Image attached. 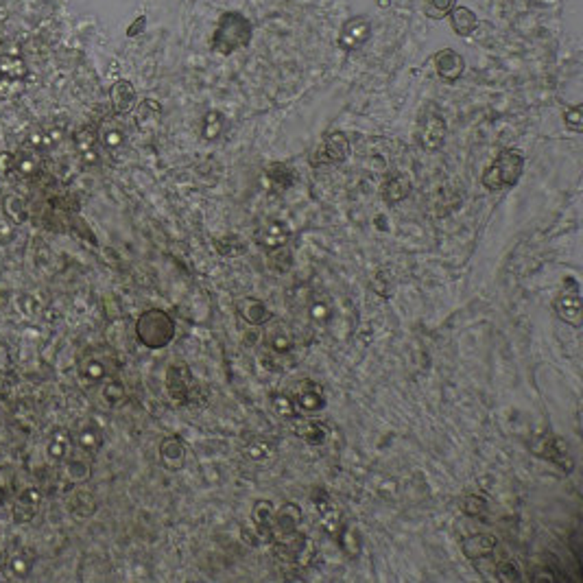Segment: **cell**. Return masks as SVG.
<instances>
[{"label": "cell", "mask_w": 583, "mask_h": 583, "mask_svg": "<svg viewBox=\"0 0 583 583\" xmlns=\"http://www.w3.org/2000/svg\"><path fill=\"white\" fill-rule=\"evenodd\" d=\"M136 337L149 350H162L175 339L173 317L162 308L145 311L136 322Z\"/></svg>", "instance_id": "6da1fadb"}, {"label": "cell", "mask_w": 583, "mask_h": 583, "mask_svg": "<svg viewBox=\"0 0 583 583\" xmlns=\"http://www.w3.org/2000/svg\"><path fill=\"white\" fill-rule=\"evenodd\" d=\"M524 169V158L518 151H503L483 173V186L488 190L509 188L520 179Z\"/></svg>", "instance_id": "7a4b0ae2"}, {"label": "cell", "mask_w": 583, "mask_h": 583, "mask_svg": "<svg viewBox=\"0 0 583 583\" xmlns=\"http://www.w3.org/2000/svg\"><path fill=\"white\" fill-rule=\"evenodd\" d=\"M529 448H531L533 454L539 456V459L550 461L553 465H557L562 472H566V474H571V472L575 470V461H573V456H571V450H568L564 439L557 437V435H553V433L537 435V437L531 439Z\"/></svg>", "instance_id": "3957f363"}, {"label": "cell", "mask_w": 583, "mask_h": 583, "mask_svg": "<svg viewBox=\"0 0 583 583\" xmlns=\"http://www.w3.org/2000/svg\"><path fill=\"white\" fill-rule=\"evenodd\" d=\"M252 35V26L249 22L239 16V13H228L221 20L219 29L214 33V48H219L221 53H230L232 48H239L243 46L245 41Z\"/></svg>", "instance_id": "277c9868"}, {"label": "cell", "mask_w": 583, "mask_h": 583, "mask_svg": "<svg viewBox=\"0 0 583 583\" xmlns=\"http://www.w3.org/2000/svg\"><path fill=\"white\" fill-rule=\"evenodd\" d=\"M166 391L177 407H188L194 400V380L186 363H173L166 369Z\"/></svg>", "instance_id": "5b68a950"}, {"label": "cell", "mask_w": 583, "mask_h": 583, "mask_svg": "<svg viewBox=\"0 0 583 583\" xmlns=\"http://www.w3.org/2000/svg\"><path fill=\"white\" fill-rule=\"evenodd\" d=\"M555 315H557L564 324L581 328L583 324V313H581V295H579V284L575 277H566L564 280V293L553 302Z\"/></svg>", "instance_id": "8992f818"}, {"label": "cell", "mask_w": 583, "mask_h": 583, "mask_svg": "<svg viewBox=\"0 0 583 583\" xmlns=\"http://www.w3.org/2000/svg\"><path fill=\"white\" fill-rule=\"evenodd\" d=\"M443 138H446V120H443L435 105H428L418 127V140L422 149L437 151L443 145Z\"/></svg>", "instance_id": "52a82bcc"}, {"label": "cell", "mask_w": 583, "mask_h": 583, "mask_svg": "<svg viewBox=\"0 0 583 583\" xmlns=\"http://www.w3.org/2000/svg\"><path fill=\"white\" fill-rule=\"evenodd\" d=\"M304 522V513L299 505L284 503L280 509L273 511V524H271V542L273 539H286L290 535L299 533V526Z\"/></svg>", "instance_id": "ba28073f"}, {"label": "cell", "mask_w": 583, "mask_h": 583, "mask_svg": "<svg viewBox=\"0 0 583 583\" xmlns=\"http://www.w3.org/2000/svg\"><path fill=\"white\" fill-rule=\"evenodd\" d=\"M311 501H313V505H315V509H317V513H319V524H322V529H324L330 537H335L337 531H339V526H341V522H343L341 511L337 509L335 503H332V498L328 496V492L322 490V488L313 490Z\"/></svg>", "instance_id": "9c48e42d"}, {"label": "cell", "mask_w": 583, "mask_h": 583, "mask_svg": "<svg viewBox=\"0 0 583 583\" xmlns=\"http://www.w3.org/2000/svg\"><path fill=\"white\" fill-rule=\"evenodd\" d=\"M295 400V407L302 413H319L326 409V394L324 389L313 380H302L295 387V394L290 396Z\"/></svg>", "instance_id": "30bf717a"}, {"label": "cell", "mask_w": 583, "mask_h": 583, "mask_svg": "<svg viewBox=\"0 0 583 583\" xmlns=\"http://www.w3.org/2000/svg\"><path fill=\"white\" fill-rule=\"evenodd\" d=\"M236 313H239V317L243 319V322L247 326H252V328H260V326H267L271 324V311L269 306L262 299L258 297H241L239 302H236Z\"/></svg>", "instance_id": "8fae6325"}, {"label": "cell", "mask_w": 583, "mask_h": 583, "mask_svg": "<svg viewBox=\"0 0 583 583\" xmlns=\"http://www.w3.org/2000/svg\"><path fill=\"white\" fill-rule=\"evenodd\" d=\"M496 546H498V539L492 533H474V535H468L461 539V553L470 562L490 557V555L496 550Z\"/></svg>", "instance_id": "7c38bea8"}, {"label": "cell", "mask_w": 583, "mask_h": 583, "mask_svg": "<svg viewBox=\"0 0 583 583\" xmlns=\"http://www.w3.org/2000/svg\"><path fill=\"white\" fill-rule=\"evenodd\" d=\"M158 454H160V463L171 472H179L186 465V446L175 435H169L160 441Z\"/></svg>", "instance_id": "4fadbf2b"}, {"label": "cell", "mask_w": 583, "mask_h": 583, "mask_svg": "<svg viewBox=\"0 0 583 583\" xmlns=\"http://www.w3.org/2000/svg\"><path fill=\"white\" fill-rule=\"evenodd\" d=\"M41 501H44V496H41V492L37 488L22 490L16 498V505H13V520L20 522V524L31 522L37 516Z\"/></svg>", "instance_id": "5bb4252c"}, {"label": "cell", "mask_w": 583, "mask_h": 583, "mask_svg": "<svg viewBox=\"0 0 583 583\" xmlns=\"http://www.w3.org/2000/svg\"><path fill=\"white\" fill-rule=\"evenodd\" d=\"M265 343L273 354L286 356V354H293V350H295V335L286 324H273L267 330Z\"/></svg>", "instance_id": "9a60e30c"}, {"label": "cell", "mask_w": 583, "mask_h": 583, "mask_svg": "<svg viewBox=\"0 0 583 583\" xmlns=\"http://www.w3.org/2000/svg\"><path fill=\"white\" fill-rule=\"evenodd\" d=\"M75 452V435L66 428H57L46 443V456L53 463H64Z\"/></svg>", "instance_id": "2e32d148"}, {"label": "cell", "mask_w": 583, "mask_h": 583, "mask_svg": "<svg viewBox=\"0 0 583 583\" xmlns=\"http://www.w3.org/2000/svg\"><path fill=\"white\" fill-rule=\"evenodd\" d=\"M286 243H288V230L280 221H269L265 228L258 230V245L271 254L282 252Z\"/></svg>", "instance_id": "e0dca14e"}, {"label": "cell", "mask_w": 583, "mask_h": 583, "mask_svg": "<svg viewBox=\"0 0 583 583\" xmlns=\"http://www.w3.org/2000/svg\"><path fill=\"white\" fill-rule=\"evenodd\" d=\"M293 433L302 439V441H306L308 446H324L326 439H328V430L324 424H319L315 420H304V418H297L293 420Z\"/></svg>", "instance_id": "ac0fdd59"}, {"label": "cell", "mask_w": 583, "mask_h": 583, "mask_svg": "<svg viewBox=\"0 0 583 583\" xmlns=\"http://www.w3.org/2000/svg\"><path fill=\"white\" fill-rule=\"evenodd\" d=\"M103 430L96 426L94 422L86 424V426H81L79 428V433L75 435V443H77V448L83 452V454H96L101 448H103Z\"/></svg>", "instance_id": "d6986e66"}, {"label": "cell", "mask_w": 583, "mask_h": 583, "mask_svg": "<svg viewBox=\"0 0 583 583\" xmlns=\"http://www.w3.org/2000/svg\"><path fill=\"white\" fill-rule=\"evenodd\" d=\"M68 509H71V513L75 518L79 520H88L92 518L96 509H99V503H96V498L88 492V490H81L77 488L71 498H68Z\"/></svg>", "instance_id": "ffe728a7"}, {"label": "cell", "mask_w": 583, "mask_h": 583, "mask_svg": "<svg viewBox=\"0 0 583 583\" xmlns=\"http://www.w3.org/2000/svg\"><path fill=\"white\" fill-rule=\"evenodd\" d=\"M62 465H64V476L75 485L86 483L92 476V461L88 456H75L73 452Z\"/></svg>", "instance_id": "44dd1931"}, {"label": "cell", "mask_w": 583, "mask_h": 583, "mask_svg": "<svg viewBox=\"0 0 583 583\" xmlns=\"http://www.w3.org/2000/svg\"><path fill=\"white\" fill-rule=\"evenodd\" d=\"M335 539L339 542L341 550H343L345 555H348L350 559H354V557H358V555H360V533H358V529H356L354 524H350V522H341V526H339V531H337Z\"/></svg>", "instance_id": "7402d4cb"}, {"label": "cell", "mask_w": 583, "mask_h": 583, "mask_svg": "<svg viewBox=\"0 0 583 583\" xmlns=\"http://www.w3.org/2000/svg\"><path fill=\"white\" fill-rule=\"evenodd\" d=\"M324 156H326V162H343L350 156V142H348V138H345V133L335 131L326 138Z\"/></svg>", "instance_id": "603a6c76"}, {"label": "cell", "mask_w": 583, "mask_h": 583, "mask_svg": "<svg viewBox=\"0 0 583 583\" xmlns=\"http://www.w3.org/2000/svg\"><path fill=\"white\" fill-rule=\"evenodd\" d=\"M33 566H35V555L29 553V550H18V553H13L9 562H7V568H9V575L11 577H16V579H26L31 573H33Z\"/></svg>", "instance_id": "cb8c5ba5"}, {"label": "cell", "mask_w": 583, "mask_h": 583, "mask_svg": "<svg viewBox=\"0 0 583 583\" xmlns=\"http://www.w3.org/2000/svg\"><path fill=\"white\" fill-rule=\"evenodd\" d=\"M437 71L446 81H454L463 73V62L459 55H454L452 50H443L437 57Z\"/></svg>", "instance_id": "d4e9b609"}, {"label": "cell", "mask_w": 583, "mask_h": 583, "mask_svg": "<svg viewBox=\"0 0 583 583\" xmlns=\"http://www.w3.org/2000/svg\"><path fill=\"white\" fill-rule=\"evenodd\" d=\"M411 192V182L405 175H396L382 186V194L387 203H400L402 199H407Z\"/></svg>", "instance_id": "484cf974"}, {"label": "cell", "mask_w": 583, "mask_h": 583, "mask_svg": "<svg viewBox=\"0 0 583 583\" xmlns=\"http://www.w3.org/2000/svg\"><path fill=\"white\" fill-rule=\"evenodd\" d=\"M112 103H114V109L118 114H127L129 109L133 107L136 103V94H133V88L129 86L127 81H120L114 86L112 90Z\"/></svg>", "instance_id": "4316f807"}, {"label": "cell", "mask_w": 583, "mask_h": 583, "mask_svg": "<svg viewBox=\"0 0 583 583\" xmlns=\"http://www.w3.org/2000/svg\"><path fill=\"white\" fill-rule=\"evenodd\" d=\"M243 454L247 456L249 461H267V459H271V454H273V443L267 441L265 437H254V439H249L245 443Z\"/></svg>", "instance_id": "83f0119b"}, {"label": "cell", "mask_w": 583, "mask_h": 583, "mask_svg": "<svg viewBox=\"0 0 583 583\" xmlns=\"http://www.w3.org/2000/svg\"><path fill=\"white\" fill-rule=\"evenodd\" d=\"M273 505L269 501H265V498H260V501L254 503V509H252V522L256 526H260L262 531H265L269 537H271V524H273Z\"/></svg>", "instance_id": "f1b7e54d"}, {"label": "cell", "mask_w": 583, "mask_h": 583, "mask_svg": "<svg viewBox=\"0 0 583 583\" xmlns=\"http://www.w3.org/2000/svg\"><path fill=\"white\" fill-rule=\"evenodd\" d=\"M271 409L275 411V415H280L282 420H295L299 415L295 400L286 394H271Z\"/></svg>", "instance_id": "f546056e"}, {"label": "cell", "mask_w": 583, "mask_h": 583, "mask_svg": "<svg viewBox=\"0 0 583 583\" xmlns=\"http://www.w3.org/2000/svg\"><path fill=\"white\" fill-rule=\"evenodd\" d=\"M79 371L88 382H103L107 378V365L99 358H88L86 363L81 365Z\"/></svg>", "instance_id": "4dcf8cb0"}, {"label": "cell", "mask_w": 583, "mask_h": 583, "mask_svg": "<svg viewBox=\"0 0 583 583\" xmlns=\"http://www.w3.org/2000/svg\"><path fill=\"white\" fill-rule=\"evenodd\" d=\"M101 142L107 149H118L124 142V129L120 127L118 122H114V120L105 122L103 127H101Z\"/></svg>", "instance_id": "1f68e13d"}, {"label": "cell", "mask_w": 583, "mask_h": 583, "mask_svg": "<svg viewBox=\"0 0 583 583\" xmlns=\"http://www.w3.org/2000/svg\"><path fill=\"white\" fill-rule=\"evenodd\" d=\"M241 537H243V542L249 544V546H262V544H271V537L260 529V526H256L252 520L245 522L241 526Z\"/></svg>", "instance_id": "d6a6232c"}, {"label": "cell", "mask_w": 583, "mask_h": 583, "mask_svg": "<svg viewBox=\"0 0 583 583\" xmlns=\"http://www.w3.org/2000/svg\"><path fill=\"white\" fill-rule=\"evenodd\" d=\"M494 577H496V581H501V583H516V581H522V571L518 568L516 562L503 559L501 564L494 568Z\"/></svg>", "instance_id": "836d02e7"}, {"label": "cell", "mask_w": 583, "mask_h": 583, "mask_svg": "<svg viewBox=\"0 0 583 583\" xmlns=\"http://www.w3.org/2000/svg\"><path fill=\"white\" fill-rule=\"evenodd\" d=\"M101 396L107 407H118V405H122V400L127 398V391H124V385L120 380H109V382H105Z\"/></svg>", "instance_id": "e575fe53"}, {"label": "cell", "mask_w": 583, "mask_h": 583, "mask_svg": "<svg viewBox=\"0 0 583 583\" xmlns=\"http://www.w3.org/2000/svg\"><path fill=\"white\" fill-rule=\"evenodd\" d=\"M308 315H311L313 322L326 324L328 319L332 317V304L326 297H313L308 302Z\"/></svg>", "instance_id": "d590c367"}, {"label": "cell", "mask_w": 583, "mask_h": 583, "mask_svg": "<svg viewBox=\"0 0 583 583\" xmlns=\"http://www.w3.org/2000/svg\"><path fill=\"white\" fill-rule=\"evenodd\" d=\"M488 511V498L483 494H468L463 498V513L470 518H476L483 516V513Z\"/></svg>", "instance_id": "8d00e7d4"}, {"label": "cell", "mask_w": 583, "mask_h": 583, "mask_svg": "<svg viewBox=\"0 0 583 583\" xmlns=\"http://www.w3.org/2000/svg\"><path fill=\"white\" fill-rule=\"evenodd\" d=\"M160 120V105L156 101H145L140 107H138V122L142 124V127H154V124Z\"/></svg>", "instance_id": "74e56055"}, {"label": "cell", "mask_w": 583, "mask_h": 583, "mask_svg": "<svg viewBox=\"0 0 583 583\" xmlns=\"http://www.w3.org/2000/svg\"><path fill=\"white\" fill-rule=\"evenodd\" d=\"M221 129H223V116L216 114V112H210L205 118H203V124H201V133L205 140H214V138L221 133Z\"/></svg>", "instance_id": "f35d334b"}, {"label": "cell", "mask_w": 583, "mask_h": 583, "mask_svg": "<svg viewBox=\"0 0 583 583\" xmlns=\"http://www.w3.org/2000/svg\"><path fill=\"white\" fill-rule=\"evenodd\" d=\"M452 24H454V29L459 31L461 35H468V33L476 26V20H474V16H472V11H468V9H456V11L452 13Z\"/></svg>", "instance_id": "ab89813d"}, {"label": "cell", "mask_w": 583, "mask_h": 583, "mask_svg": "<svg viewBox=\"0 0 583 583\" xmlns=\"http://www.w3.org/2000/svg\"><path fill=\"white\" fill-rule=\"evenodd\" d=\"M267 184L269 188H277V190H282L290 184V175L288 171L284 169V166H273V169L267 173Z\"/></svg>", "instance_id": "60d3db41"}, {"label": "cell", "mask_w": 583, "mask_h": 583, "mask_svg": "<svg viewBox=\"0 0 583 583\" xmlns=\"http://www.w3.org/2000/svg\"><path fill=\"white\" fill-rule=\"evenodd\" d=\"M216 245V249L223 256H241V254H245V245L239 241V239H230V241H216L214 243Z\"/></svg>", "instance_id": "b9f144b4"}, {"label": "cell", "mask_w": 583, "mask_h": 583, "mask_svg": "<svg viewBox=\"0 0 583 583\" xmlns=\"http://www.w3.org/2000/svg\"><path fill=\"white\" fill-rule=\"evenodd\" d=\"M5 210H7V214H9L13 221H18V223H22L24 216H26V214H24V212H26V210H24V203H22L18 197H9V199L5 201Z\"/></svg>", "instance_id": "7bdbcfd3"}, {"label": "cell", "mask_w": 583, "mask_h": 583, "mask_svg": "<svg viewBox=\"0 0 583 583\" xmlns=\"http://www.w3.org/2000/svg\"><path fill=\"white\" fill-rule=\"evenodd\" d=\"M452 3H454V0H428L426 13H428V16H433V18H439L446 11H450Z\"/></svg>", "instance_id": "ee69618b"}, {"label": "cell", "mask_w": 583, "mask_h": 583, "mask_svg": "<svg viewBox=\"0 0 583 583\" xmlns=\"http://www.w3.org/2000/svg\"><path fill=\"white\" fill-rule=\"evenodd\" d=\"M564 120L573 131H581V109L579 107L568 109V112L564 114Z\"/></svg>", "instance_id": "f6af8a7d"}, {"label": "cell", "mask_w": 583, "mask_h": 583, "mask_svg": "<svg viewBox=\"0 0 583 583\" xmlns=\"http://www.w3.org/2000/svg\"><path fill=\"white\" fill-rule=\"evenodd\" d=\"M11 171H16V158L11 154L0 156V175H9Z\"/></svg>", "instance_id": "bcb514c9"}, {"label": "cell", "mask_w": 583, "mask_h": 583, "mask_svg": "<svg viewBox=\"0 0 583 583\" xmlns=\"http://www.w3.org/2000/svg\"><path fill=\"white\" fill-rule=\"evenodd\" d=\"M531 581H557V577H555L548 568H544V571H535Z\"/></svg>", "instance_id": "7dc6e473"}, {"label": "cell", "mask_w": 583, "mask_h": 583, "mask_svg": "<svg viewBox=\"0 0 583 583\" xmlns=\"http://www.w3.org/2000/svg\"><path fill=\"white\" fill-rule=\"evenodd\" d=\"M3 505H5V490L0 488V507H3Z\"/></svg>", "instance_id": "c3c4849f"}]
</instances>
